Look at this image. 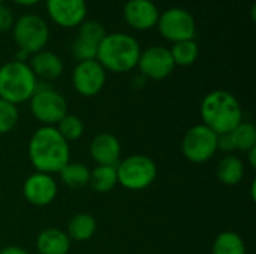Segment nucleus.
<instances>
[{"label": "nucleus", "mask_w": 256, "mask_h": 254, "mask_svg": "<svg viewBox=\"0 0 256 254\" xmlns=\"http://www.w3.org/2000/svg\"><path fill=\"white\" fill-rule=\"evenodd\" d=\"M27 154L34 172L54 175L70 162V145L54 126H40L28 139Z\"/></svg>", "instance_id": "f257e3e1"}, {"label": "nucleus", "mask_w": 256, "mask_h": 254, "mask_svg": "<svg viewBox=\"0 0 256 254\" xmlns=\"http://www.w3.org/2000/svg\"><path fill=\"white\" fill-rule=\"evenodd\" d=\"M200 115L202 124L216 135L232 132L244 120L240 100L228 90H213L207 93L201 100Z\"/></svg>", "instance_id": "f03ea898"}, {"label": "nucleus", "mask_w": 256, "mask_h": 254, "mask_svg": "<svg viewBox=\"0 0 256 254\" xmlns=\"http://www.w3.org/2000/svg\"><path fill=\"white\" fill-rule=\"evenodd\" d=\"M141 51V45L135 36L123 31H112L106 33L99 43L96 60L106 72L128 73L136 67Z\"/></svg>", "instance_id": "7ed1b4c3"}, {"label": "nucleus", "mask_w": 256, "mask_h": 254, "mask_svg": "<svg viewBox=\"0 0 256 254\" xmlns=\"http://www.w3.org/2000/svg\"><path fill=\"white\" fill-rule=\"evenodd\" d=\"M38 78L28 63L10 60L0 66V99L21 105L30 100L38 88Z\"/></svg>", "instance_id": "20e7f679"}, {"label": "nucleus", "mask_w": 256, "mask_h": 254, "mask_svg": "<svg viewBox=\"0 0 256 254\" xmlns=\"http://www.w3.org/2000/svg\"><path fill=\"white\" fill-rule=\"evenodd\" d=\"M117 181L126 190L141 192L148 189L158 177L156 162L146 154H130L116 165Z\"/></svg>", "instance_id": "39448f33"}, {"label": "nucleus", "mask_w": 256, "mask_h": 254, "mask_svg": "<svg viewBox=\"0 0 256 254\" xmlns=\"http://www.w3.org/2000/svg\"><path fill=\"white\" fill-rule=\"evenodd\" d=\"M12 37L18 49L33 55L42 49L50 42V25L46 19L38 13H22L15 18L12 27Z\"/></svg>", "instance_id": "423d86ee"}, {"label": "nucleus", "mask_w": 256, "mask_h": 254, "mask_svg": "<svg viewBox=\"0 0 256 254\" xmlns=\"http://www.w3.org/2000/svg\"><path fill=\"white\" fill-rule=\"evenodd\" d=\"M30 112L40 126H57V123L68 115V100L50 82H38L34 94L28 100Z\"/></svg>", "instance_id": "0eeeda50"}, {"label": "nucleus", "mask_w": 256, "mask_h": 254, "mask_svg": "<svg viewBox=\"0 0 256 254\" xmlns=\"http://www.w3.org/2000/svg\"><path fill=\"white\" fill-rule=\"evenodd\" d=\"M183 157L195 165L212 160L218 153V135L202 123L194 124L182 138Z\"/></svg>", "instance_id": "6e6552de"}, {"label": "nucleus", "mask_w": 256, "mask_h": 254, "mask_svg": "<svg viewBox=\"0 0 256 254\" xmlns=\"http://www.w3.org/2000/svg\"><path fill=\"white\" fill-rule=\"evenodd\" d=\"M156 28L159 34L171 43L190 40L196 36V21L194 15L180 6H172L160 12Z\"/></svg>", "instance_id": "1a4fd4ad"}, {"label": "nucleus", "mask_w": 256, "mask_h": 254, "mask_svg": "<svg viewBox=\"0 0 256 254\" xmlns=\"http://www.w3.org/2000/svg\"><path fill=\"white\" fill-rule=\"evenodd\" d=\"M70 82L80 96L94 97L104 90L106 84V70L96 58L78 61L72 70Z\"/></svg>", "instance_id": "9d476101"}, {"label": "nucleus", "mask_w": 256, "mask_h": 254, "mask_svg": "<svg viewBox=\"0 0 256 254\" xmlns=\"http://www.w3.org/2000/svg\"><path fill=\"white\" fill-rule=\"evenodd\" d=\"M140 75L146 79L162 81L166 79L176 69L170 48L164 45H153L141 51L138 64Z\"/></svg>", "instance_id": "9b49d317"}, {"label": "nucleus", "mask_w": 256, "mask_h": 254, "mask_svg": "<svg viewBox=\"0 0 256 254\" xmlns=\"http://www.w3.org/2000/svg\"><path fill=\"white\" fill-rule=\"evenodd\" d=\"M58 195V184L52 175L44 172L30 174L22 183V196L33 207H48Z\"/></svg>", "instance_id": "f8f14e48"}, {"label": "nucleus", "mask_w": 256, "mask_h": 254, "mask_svg": "<svg viewBox=\"0 0 256 254\" xmlns=\"http://www.w3.org/2000/svg\"><path fill=\"white\" fill-rule=\"evenodd\" d=\"M45 9L50 19L62 28H76L88 12L86 0H45Z\"/></svg>", "instance_id": "ddd939ff"}, {"label": "nucleus", "mask_w": 256, "mask_h": 254, "mask_svg": "<svg viewBox=\"0 0 256 254\" xmlns=\"http://www.w3.org/2000/svg\"><path fill=\"white\" fill-rule=\"evenodd\" d=\"M159 15L160 10L153 0H128L123 6L124 22L136 31L154 28Z\"/></svg>", "instance_id": "4468645a"}, {"label": "nucleus", "mask_w": 256, "mask_h": 254, "mask_svg": "<svg viewBox=\"0 0 256 254\" xmlns=\"http://www.w3.org/2000/svg\"><path fill=\"white\" fill-rule=\"evenodd\" d=\"M88 154L96 165L116 166L122 157V144L116 135L110 132H102L92 138Z\"/></svg>", "instance_id": "2eb2a0df"}, {"label": "nucleus", "mask_w": 256, "mask_h": 254, "mask_svg": "<svg viewBox=\"0 0 256 254\" xmlns=\"http://www.w3.org/2000/svg\"><path fill=\"white\" fill-rule=\"evenodd\" d=\"M28 66L33 70L34 76L38 78V81L42 82H51L58 79L64 70V63L62 57L50 49H42L30 55Z\"/></svg>", "instance_id": "dca6fc26"}, {"label": "nucleus", "mask_w": 256, "mask_h": 254, "mask_svg": "<svg viewBox=\"0 0 256 254\" xmlns=\"http://www.w3.org/2000/svg\"><path fill=\"white\" fill-rule=\"evenodd\" d=\"M72 241L68 234L58 228H46L36 238V252L39 254H68Z\"/></svg>", "instance_id": "f3484780"}, {"label": "nucleus", "mask_w": 256, "mask_h": 254, "mask_svg": "<svg viewBox=\"0 0 256 254\" xmlns=\"http://www.w3.org/2000/svg\"><path fill=\"white\" fill-rule=\"evenodd\" d=\"M216 177L225 186H238L246 177V163L237 154H225L216 166Z\"/></svg>", "instance_id": "a211bd4d"}, {"label": "nucleus", "mask_w": 256, "mask_h": 254, "mask_svg": "<svg viewBox=\"0 0 256 254\" xmlns=\"http://www.w3.org/2000/svg\"><path fill=\"white\" fill-rule=\"evenodd\" d=\"M96 229H98V223L92 214L76 213L75 216L70 217L64 232L68 234L70 241L86 243L93 238V235L96 234Z\"/></svg>", "instance_id": "6ab92c4d"}, {"label": "nucleus", "mask_w": 256, "mask_h": 254, "mask_svg": "<svg viewBox=\"0 0 256 254\" xmlns=\"http://www.w3.org/2000/svg\"><path fill=\"white\" fill-rule=\"evenodd\" d=\"M88 186L96 193H110L118 186L116 166H100L96 165L90 169Z\"/></svg>", "instance_id": "aec40b11"}, {"label": "nucleus", "mask_w": 256, "mask_h": 254, "mask_svg": "<svg viewBox=\"0 0 256 254\" xmlns=\"http://www.w3.org/2000/svg\"><path fill=\"white\" fill-rule=\"evenodd\" d=\"M212 254H248V249L240 234L234 231H224L214 238Z\"/></svg>", "instance_id": "412c9836"}, {"label": "nucleus", "mask_w": 256, "mask_h": 254, "mask_svg": "<svg viewBox=\"0 0 256 254\" xmlns=\"http://www.w3.org/2000/svg\"><path fill=\"white\" fill-rule=\"evenodd\" d=\"M60 181L69 189H82L88 186L90 169L81 162H69L60 172Z\"/></svg>", "instance_id": "4be33fe9"}, {"label": "nucleus", "mask_w": 256, "mask_h": 254, "mask_svg": "<svg viewBox=\"0 0 256 254\" xmlns=\"http://www.w3.org/2000/svg\"><path fill=\"white\" fill-rule=\"evenodd\" d=\"M170 51H171L176 67L177 66H180V67L192 66L200 57V46L195 42V39L176 42V43H172Z\"/></svg>", "instance_id": "5701e85b"}, {"label": "nucleus", "mask_w": 256, "mask_h": 254, "mask_svg": "<svg viewBox=\"0 0 256 254\" xmlns=\"http://www.w3.org/2000/svg\"><path fill=\"white\" fill-rule=\"evenodd\" d=\"M234 141L236 151L248 153L256 147V127L250 121H242L232 132H230Z\"/></svg>", "instance_id": "b1692460"}, {"label": "nucleus", "mask_w": 256, "mask_h": 254, "mask_svg": "<svg viewBox=\"0 0 256 254\" xmlns=\"http://www.w3.org/2000/svg\"><path fill=\"white\" fill-rule=\"evenodd\" d=\"M56 129L68 142H72V141H78L82 138L86 132V124L82 118H80L78 115L68 114L57 123Z\"/></svg>", "instance_id": "393cba45"}, {"label": "nucleus", "mask_w": 256, "mask_h": 254, "mask_svg": "<svg viewBox=\"0 0 256 254\" xmlns=\"http://www.w3.org/2000/svg\"><path fill=\"white\" fill-rule=\"evenodd\" d=\"M76 28H78V34H76L78 39H81L87 43L96 45V46H99V43L102 42V39L106 34L104 24H100L96 19H84Z\"/></svg>", "instance_id": "a878e982"}, {"label": "nucleus", "mask_w": 256, "mask_h": 254, "mask_svg": "<svg viewBox=\"0 0 256 254\" xmlns=\"http://www.w3.org/2000/svg\"><path fill=\"white\" fill-rule=\"evenodd\" d=\"M20 121L18 106L0 99V135L10 133Z\"/></svg>", "instance_id": "bb28decb"}, {"label": "nucleus", "mask_w": 256, "mask_h": 254, "mask_svg": "<svg viewBox=\"0 0 256 254\" xmlns=\"http://www.w3.org/2000/svg\"><path fill=\"white\" fill-rule=\"evenodd\" d=\"M70 54L76 61H86V60H94L96 54H98V46L87 43L78 37H75L72 40L70 45Z\"/></svg>", "instance_id": "cd10ccee"}, {"label": "nucleus", "mask_w": 256, "mask_h": 254, "mask_svg": "<svg viewBox=\"0 0 256 254\" xmlns=\"http://www.w3.org/2000/svg\"><path fill=\"white\" fill-rule=\"evenodd\" d=\"M15 22V15L12 12V9L9 6H6L4 3L0 4V33H6L10 31Z\"/></svg>", "instance_id": "c85d7f7f"}, {"label": "nucleus", "mask_w": 256, "mask_h": 254, "mask_svg": "<svg viewBox=\"0 0 256 254\" xmlns=\"http://www.w3.org/2000/svg\"><path fill=\"white\" fill-rule=\"evenodd\" d=\"M218 151H222L225 154H234L236 147H234V141H232L231 133L218 135Z\"/></svg>", "instance_id": "c756f323"}, {"label": "nucleus", "mask_w": 256, "mask_h": 254, "mask_svg": "<svg viewBox=\"0 0 256 254\" xmlns=\"http://www.w3.org/2000/svg\"><path fill=\"white\" fill-rule=\"evenodd\" d=\"M0 254H28V252L20 246H6L0 250Z\"/></svg>", "instance_id": "7c9ffc66"}, {"label": "nucleus", "mask_w": 256, "mask_h": 254, "mask_svg": "<svg viewBox=\"0 0 256 254\" xmlns=\"http://www.w3.org/2000/svg\"><path fill=\"white\" fill-rule=\"evenodd\" d=\"M246 154H248V163H249L250 169H256V147L249 150Z\"/></svg>", "instance_id": "2f4dec72"}, {"label": "nucleus", "mask_w": 256, "mask_h": 254, "mask_svg": "<svg viewBox=\"0 0 256 254\" xmlns=\"http://www.w3.org/2000/svg\"><path fill=\"white\" fill-rule=\"evenodd\" d=\"M15 4L22 6V7H30V6H36L38 3H40L42 0H12Z\"/></svg>", "instance_id": "473e14b6"}, {"label": "nucleus", "mask_w": 256, "mask_h": 254, "mask_svg": "<svg viewBox=\"0 0 256 254\" xmlns=\"http://www.w3.org/2000/svg\"><path fill=\"white\" fill-rule=\"evenodd\" d=\"M250 198L252 201H256V181L254 180L252 184H250Z\"/></svg>", "instance_id": "72a5a7b5"}, {"label": "nucleus", "mask_w": 256, "mask_h": 254, "mask_svg": "<svg viewBox=\"0 0 256 254\" xmlns=\"http://www.w3.org/2000/svg\"><path fill=\"white\" fill-rule=\"evenodd\" d=\"M3 1H4V0H0V4H2V3H3Z\"/></svg>", "instance_id": "f704fd0d"}]
</instances>
